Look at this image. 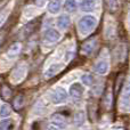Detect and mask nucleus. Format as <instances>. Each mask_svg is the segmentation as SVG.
<instances>
[{"instance_id":"obj_4","label":"nucleus","mask_w":130,"mask_h":130,"mask_svg":"<svg viewBox=\"0 0 130 130\" xmlns=\"http://www.w3.org/2000/svg\"><path fill=\"white\" fill-rule=\"evenodd\" d=\"M27 72V66L25 64H18L17 66L15 67L13 72H11V80L14 81L15 83L22 81L23 79L25 78Z\"/></svg>"},{"instance_id":"obj_3","label":"nucleus","mask_w":130,"mask_h":130,"mask_svg":"<svg viewBox=\"0 0 130 130\" xmlns=\"http://www.w3.org/2000/svg\"><path fill=\"white\" fill-rule=\"evenodd\" d=\"M50 99L54 104H62L64 102H66L67 99V92L64 88L62 87H57L54 91L50 95Z\"/></svg>"},{"instance_id":"obj_24","label":"nucleus","mask_w":130,"mask_h":130,"mask_svg":"<svg viewBox=\"0 0 130 130\" xmlns=\"http://www.w3.org/2000/svg\"><path fill=\"white\" fill-rule=\"evenodd\" d=\"M122 97L126 99L130 98V80L123 86V89H122Z\"/></svg>"},{"instance_id":"obj_26","label":"nucleus","mask_w":130,"mask_h":130,"mask_svg":"<svg viewBox=\"0 0 130 130\" xmlns=\"http://www.w3.org/2000/svg\"><path fill=\"white\" fill-rule=\"evenodd\" d=\"M6 20H7V13H1L0 14V26L6 22Z\"/></svg>"},{"instance_id":"obj_8","label":"nucleus","mask_w":130,"mask_h":130,"mask_svg":"<svg viewBox=\"0 0 130 130\" xmlns=\"http://www.w3.org/2000/svg\"><path fill=\"white\" fill-rule=\"evenodd\" d=\"M61 39V33L55 29H48L43 33V40L48 43H55Z\"/></svg>"},{"instance_id":"obj_22","label":"nucleus","mask_w":130,"mask_h":130,"mask_svg":"<svg viewBox=\"0 0 130 130\" xmlns=\"http://www.w3.org/2000/svg\"><path fill=\"white\" fill-rule=\"evenodd\" d=\"M81 82L85 86H87V87H90V86H92V83H94V78H92L91 74L85 73L81 75Z\"/></svg>"},{"instance_id":"obj_9","label":"nucleus","mask_w":130,"mask_h":130,"mask_svg":"<svg viewBox=\"0 0 130 130\" xmlns=\"http://www.w3.org/2000/svg\"><path fill=\"white\" fill-rule=\"evenodd\" d=\"M38 25H39V20H33L31 21L30 23H27L24 27H23V31H22V34L24 38H27L29 36H31L32 33L36 32V30L38 29Z\"/></svg>"},{"instance_id":"obj_25","label":"nucleus","mask_w":130,"mask_h":130,"mask_svg":"<svg viewBox=\"0 0 130 130\" xmlns=\"http://www.w3.org/2000/svg\"><path fill=\"white\" fill-rule=\"evenodd\" d=\"M105 106L107 108L111 107V105H112V92L111 91H107V94H106V97H105Z\"/></svg>"},{"instance_id":"obj_28","label":"nucleus","mask_w":130,"mask_h":130,"mask_svg":"<svg viewBox=\"0 0 130 130\" xmlns=\"http://www.w3.org/2000/svg\"><path fill=\"white\" fill-rule=\"evenodd\" d=\"M47 130H62V129H59V128H57V127H55V126H53V124H50L49 128H48Z\"/></svg>"},{"instance_id":"obj_15","label":"nucleus","mask_w":130,"mask_h":130,"mask_svg":"<svg viewBox=\"0 0 130 130\" xmlns=\"http://www.w3.org/2000/svg\"><path fill=\"white\" fill-rule=\"evenodd\" d=\"M62 8V0H52L48 4V11L50 14H57Z\"/></svg>"},{"instance_id":"obj_23","label":"nucleus","mask_w":130,"mask_h":130,"mask_svg":"<svg viewBox=\"0 0 130 130\" xmlns=\"http://www.w3.org/2000/svg\"><path fill=\"white\" fill-rule=\"evenodd\" d=\"M11 113V106L9 104H2V106L0 107V117L6 118Z\"/></svg>"},{"instance_id":"obj_5","label":"nucleus","mask_w":130,"mask_h":130,"mask_svg":"<svg viewBox=\"0 0 130 130\" xmlns=\"http://www.w3.org/2000/svg\"><path fill=\"white\" fill-rule=\"evenodd\" d=\"M92 70H94L95 73L99 74V75H105L110 71V63L106 59H99L94 64Z\"/></svg>"},{"instance_id":"obj_17","label":"nucleus","mask_w":130,"mask_h":130,"mask_svg":"<svg viewBox=\"0 0 130 130\" xmlns=\"http://www.w3.org/2000/svg\"><path fill=\"white\" fill-rule=\"evenodd\" d=\"M85 120H86V114L83 111H79V112L75 113V115H74V124L76 127L82 126Z\"/></svg>"},{"instance_id":"obj_16","label":"nucleus","mask_w":130,"mask_h":130,"mask_svg":"<svg viewBox=\"0 0 130 130\" xmlns=\"http://www.w3.org/2000/svg\"><path fill=\"white\" fill-rule=\"evenodd\" d=\"M24 103H25L24 95H22V94L17 95V96L14 98V101H13V107H14V110H16V111L22 110V107L24 106Z\"/></svg>"},{"instance_id":"obj_10","label":"nucleus","mask_w":130,"mask_h":130,"mask_svg":"<svg viewBox=\"0 0 130 130\" xmlns=\"http://www.w3.org/2000/svg\"><path fill=\"white\" fill-rule=\"evenodd\" d=\"M52 124L63 130L65 127H66V119H65L64 115L59 114V113H56V114H54L52 117Z\"/></svg>"},{"instance_id":"obj_18","label":"nucleus","mask_w":130,"mask_h":130,"mask_svg":"<svg viewBox=\"0 0 130 130\" xmlns=\"http://www.w3.org/2000/svg\"><path fill=\"white\" fill-rule=\"evenodd\" d=\"M64 8H65V10L69 11V13H73V11H75L76 8H78V4H76L75 0H65Z\"/></svg>"},{"instance_id":"obj_27","label":"nucleus","mask_w":130,"mask_h":130,"mask_svg":"<svg viewBox=\"0 0 130 130\" xmlns=\"http://www.w3.org/2000/svg\"><path fill=\"white\" fill-rule=\"evenodd\" d=\"M34 1H36V4L38 5V6H43V5L46 4V1H47V0H34Z\"/></svg>"},{"instance_id":"obj_2","label":"nucleus","mask_w":130,"mask_h":130,"mask_svg":"<svg viewBox=\"0 0 130 130\" xmlns=\"http://www.w3.org/2000/svg\"><path fill=\"white\" fill-rule=\"evenodd\" d=\"M97 46H98V39L97 38H91L89 40H87L81 47V53L86 56H91L95 53Z\"/></svg>"},{"instance_id":"obj_13","label":"nucleus","mask_w":130,"mask_h":130,"mask_svg":"<svg viewBox=\"0 0 130 130\" xmlns=\"http://www.w3.org/2000/svg\"><path fill=\"white\" fill-rule=\"evenodd\" d=\"M62 65L61 64H53L48 67V70L45 72V78L46 79H52L53 76H55L57 73H59L62 70Z\"/></svg>"},{"instance_id":"obj_7","label":"nucleus","mask_w":130,"mask_h":130,"mask_svg":"<svg viewBox=\"0 0 130 130\" xmlns=\"http://www.w3.org/2000/svg\"><path fill=\"white\" fill-rule=\"evenodd\" d=\"M99 5V0H81L80 9L85 13H92L97 9Z\"/></svg>"},{"instance_id":"obj_1","label":"nucleus","mask_w":130,"mask_h":130,"mask_svg":"<svg viewBox=\"0 0 130 130\" xmlns=\"http://www.w3.org/2000/svg\"><path fill=\"white\" fill-rule=\"evenodd\" d=\"M97 26V20L92 15H85L79 20L78 22V30L79 33L82 37L90 34Z\"/></svg>"},{"instance_id":"obj_6","label":"nucleus","mask_w":130,"mask_h":130,"mask_svg":"<svg viewBox=\"0 0 130 130\" xmlns=\"http://www.w3.org/2000/svg\"><path fill=\"white\" fill-rule=\"evenodd\" d=\"M69 92H70V96H71L74 101H80L83 96L85 89H83V87L80 85V83L75 82V83H73V85H71Z\"/></svg>"},{"instance_id":"obj_11","label":"nucleus","mask_w":130,"mask_h":130,"mask_svg":"<svg viewBox=\"0 0 130 130\" xmlns=\"http://www.w3.org/2000/svg\"><path fill=\"white\" fill-rule=\"evenodd\" d=\"M70 24H71V18H70V16L66 15V14L61 15L57 18V26H58V29L62 30V31H65V30L69 29Z\"/></svg>"},{"instance_id":"obj_19","label":"nucleus","mask_w":130,"mask_h":130,"mask_svg":"<svg viewBox=\"0 0 130 130\" xmlns=\"http://www.w3.org/2000/svg\"><path fill=\"white\" fill-rule=\"evenodd\" d=\"M106 5L111 13H115L120 7V0H106Z\"/></svg>"},{"instance_id":"obj_21","label":"nucleus","mask_w":130,"mask_h":130,"mask_svg":"<svg viewBox=\"0 0 130 130\" xmlns=\"http://www.w3.org/2000/svg\"><path fill=\"white\" fill-rule=\"evenodd\" d=\"M14 122L10 119H5L0 122V130H13Z\"/></svg>"},{"instance_id":"obj_29","label":"nucleus","mask_w":130,"mask_h":130,"mask_svg":"<svg viewBox=\"0 0 130 130\" xmlns=\"http://www.w3.org/2000/svg\"><path fill=\"white\" fill-rule=\"evenodd\" d=\"M127 24L130 27V10L128 11V15H127Z\"/></svg>"},{"instance_id":"obj_20","label":"nucleus","mask_w":130,"mask_h":130,"mask_svg":"<svg viewBox=\"0 0 130 130\" xmlns=\"http://www.w3.org/2000/svg\"><path fill=\"white\" fill-rule=\"evenodd\" d=\"M1 96H2V98L6 99V101L10 99L11 96H13V91H11V89L7 85H4L1 87Z\"/></svg>"},{"instance_id":"obj_12","label":"nucleus","mask_w":130,"mask_h":130,"mask_svg":"<svg viewBox=\"0 0 130 130\" xmlns=\"http://www.w3.org/2000/svg\"><path fill=\"white\" fill-rule=\"evenodd\" d=\"M21 52H22V45H21V42H15L8 48V50H7V56H8L9 58H14V57L18 56Z\"/></svg>"},{"instance_id":"obj_30","label":"nucleus","mask_w":130,"mask_h":130,"mask_svg":"<svg viewBox=\"0 0 130 130\" xmlns=\"http://www.w3.org/2000/svg\"><path fill=\"white\" fill-rule=\"evenodd\" d=\"M2 42H4V37L0 36V48H1V46H2Z\"/></svg>"},{"instance_id":"obj_14","label":"nucleus","mask_w":130,"mask_h":130,"mask_svg":"<svg viewBox=\"0 0 130 130\" xmlns=\"http://www.w3.org/2000/svg\"><path fill=\"white\" fill-rule=\"evenodd\" d=\"M115 34V23L113 20H106L105 26V37L106 38H112Z\"/></svg>"}]
</instances>
